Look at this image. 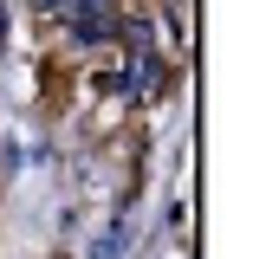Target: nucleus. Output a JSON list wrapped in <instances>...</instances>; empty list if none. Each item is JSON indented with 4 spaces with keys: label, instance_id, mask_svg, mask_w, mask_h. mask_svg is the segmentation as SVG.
I'll use <instances>...</instances> for the list:
<instances>
[{
    "label": "nucleus",
    "instance_id": "f257e3e1",
    "mask_svg": "<svg viewBox=\"0 0 253 259\" xmlns=\"http://www.w3.org/2000/svg\"><path fill=\"white\" fill-rule=\"evenodd\" d=\"M65 20H71V39H111V26H117V7L111 0H65Z\"/></svg>",
    "mask_w": 253,
    "mask_h": 259
},
{
    "label": "nucleus",
    "instance_id": "f03ea898",
    "mask_svg": "<svg viewBox=\"0 0 253 259\" xmlns=\"http://www.w3.org/2000/svg\"><path fill=\"white\" fill-rule=\"evenodd\" d=\"M124 246H130V214H117V221H111V233H97L85 259H124Z\"/></svg>",
    "mask_w": 253,
    "mask_h": 259
},
{
    "label": "nucleus",
    "instance_id": "7ed1b4c3",
    "mask_svg": "<svg viewBox=\"0 0 253 259\" xmlns=\"http://www.w3.org/2000/svg\"><path fill=\"white\" fill-rule=\"evenodd\" d=\"M162 78H169L162 59H150V46H136V91H143V97H162Z\"/></svg>",
    "mask_w": 253,
    "mask_h": 259
},
{
    "label": "nucleus",
    "instance_id": "20e7f679",
    "mask_svg": "<svg viewBox=\"0 0 253 259\" xmlns=\"http://www.w3.org/2000/svg\"><path fill=\"white\" fill-rule=\"evenodd\" d=\"M32 13H65V0H26Z\"/></svg>",
    "mask_w": 253,
    "mask_h": 259
}]
</instances>
